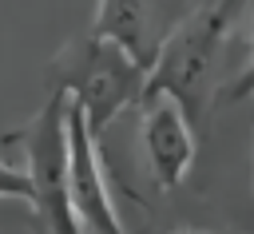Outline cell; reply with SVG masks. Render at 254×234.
Here are the masks:
<instances>
[{"mask_svg":"<svg viewBox=\"0 0 254 234\" xmlns=\"http://www.w3.org/2000/svg\"><path fill=\"white\" fill-rule=\"evenodd\" d=\"M238 8H242V0H206V4H198L155 48L143 95L163 91V95L179 99L187 119L194 127H202L206 115H210V95H214V75H218L222 44H226L230 24L238 20Z\"/></svg>","mask_w":254,"mask_h":234,"instance_id":"cell-1","label":"cell"},{"mask_svg":"<svg viewBox=\"0 0 254 234\" xmlns=\"http://www.w3.org/2000/svg\"><path fill=\"white\" fill-rule=\"evenodd\" d=\"M56 67H60L56 87H64L87 111V127L95 139H103V131L131 103L143 99L147 63H139L135 56H127L119 44H111L103 36H87V40L71 44L67 52H60Z\"/></svg>","mask_w":254,"mask_h":234,"instance_id":"cell-2","label":"cell"},{"mask_svg":"<svg viewBox=\"0 0 254 234\" xmlns=\"http://www.w3.org/2000/svg\"><path fill=\"white\" fill-rule=\"evenodd\" d=\"M24 175L36 186V210L52 234H79L67 194V91L56 87L24 131Z\"/></svg>","mask_w":254,"mask_h":234,"instance_id":"cell-3","label":"cell"},{"mask_svg":"<svg viewBox=\"0 0 254 234\" xmlns=\"http://www.w3.org/2000/svg\"><path fill=\"white\" fill-rule=\"evenodd\" d=\"M67 194L79 234H127L99 163V139L87 127V111L71 95H67Z\"/></svg>","mask_w":254,"mask_h":234,"instance_id":"cell-4","label":"cell"},{"mask_svg":"<svg viewBox=\"0 0 254 234\" xmlns=\"http://www.w3.org/2000/svg\"><path fill=\"white\" fill-rule=\"evenodd\" d=\"M139 107H143L139 139H143L147 171H151V178H155L159 190H179L183 178L194 167V147H198L194 123L187 119V111L179 107V99H171L163 91L143 95Z\"/></svg>","mask_w":254,"mask_h":234,"instance_id":"cell-5","label":"cell"},{"mask_svg":"<svg viewBox=\"0 0 254 234\" xmlns=\"http://www.w3.org/2000/svg\"><path fill=\"white\" fill-rule=\"evenodd\" d=\"M91 36L119 44L127 56H135L147 67L155 59V48H151V36H147V0H99Z\"/></svg>","mask_w":254,"mask_h":234,"instance_id":"cell-6","label":"cell"},{"mask_svg":"<svg viewBox=\"0 0 254 234\" xmlns=\"http://www.w3.org/2000/svg\"><path fill=\"white\" fill-rule=\"evenodd\" d=\"M0 198H16V202L36 206V186H32V178H28L24 171L0 163Z\"/></svg>","mask_w":254,"mask_h":234,"instance_id":"cell-7","label":"cell"},{"mask_svg":"<svg viewBox=\"0 0 254 234\" xmlns=\"http://www.w3.org/2000/svg\"><path fill=\"white\" fill-rule=\"evenodd\" d=\"M179 234H206V230H179Z\"/></svg>","mask_w":254,"mask_h":234,"instance_id":"cell-8","label":"cell"}]
</instances>
